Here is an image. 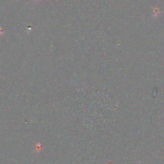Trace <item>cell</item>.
Listing matches in <instances>:
<instances>
[{
    "mask_svg": "<svg viewBox=\"0 0 164 164\" xmlns=\"http://www.w3.org/2000/svg\"><path fill=\"white\" fill-rule=\"evenodd\" d=\"M4 32V31L3 30H2L1 28H0V35H1L2 33H3Z\"/></svg>",
    "mask_w": 164,
    "mask_h": 164,
    "instance_id": "cell-1",
    "label": "cell"
}]
</instances>
